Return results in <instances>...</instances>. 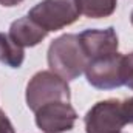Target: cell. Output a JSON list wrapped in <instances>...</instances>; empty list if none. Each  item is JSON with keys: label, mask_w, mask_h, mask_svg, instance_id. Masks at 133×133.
Instances as JSON below:
<instances>
[{"label": "cell", "mask_w": 133, "mask_h": 133, "mask_svg": "<svg viewBox=\"0 0 133 133\" xmlns=\"http://www.w3.org/2000/svg\"><path fill=\"white\" fill-rule=\"evenodd\" d=\"M46 34L48 33L42 26H39L34 20H31L28 16L14 20L9 26V37L22 48L39 45L46 37Z\"/></svg>", "instance_id": "obj_8"}, {"label": "cell", "mask_w": 133, "mask_h": 133, "mask_svg": "<svg viewBox=\"0 0 133 133\" xmlns=\"http://www.w3.org/2000/svg\"><path fill=\"white\" fill-rule=\"evenodd\" d=\"M82 50L88 61L118 51V34L113 26L105 30H85L79 34Z\"/></svg>", "instance_id": "obj_7"}, {"label": "cell", "mask_w": 133, "mask_h": 133, "mask_svg": "<svg viewBox=\"0 0 133 133\" xmlns=\"http://www.w3.org/2000/svg\"><path fill=\"white\" fill-rule=\"evenodd\" d=\"M130 22H132V25H133V11H132V16H130Z\"/></svg>", "instance_id": "obj_15"}, {"label": "cell", "mask_w": 133, "mask_h": 133, "mask_svg": "<svg viewBox=\"0 0 133 133\" xmlns=\"http://www.w3.org/2000/svg\"><path fill=\"white\" fill-rule=\"evenodd\" d=\"M48 66L65 81L79 77L88 64L77 34H64L54 39L48 48Z\"/></svg>", "instance_id": "obj_1"}, {"label": "cell", "mask_w": 133, "mask_h": 133, "mask_svg": "<svg viewBox=\"0 0 133 133\" xmlns=\"http://www.w3.org/2000/svg\"><path fill=\"white\" fill-rule=\"evenodd\" d=\"M122 56L116 51L88 61L84 71L88 84L99 90L122 87Z\"/></svg>", "instance_id": "obj_5"}, {"label": "cell", "mask_w": 133, "mask_h": 133, "mask_svg": "<svg viewBox=\"0 0 133 133\" xmlns=\"http://www.w3.org/2000/svg\"><path fill=\"white\" fill-rule=\"evenodd\" d=\"M87 133H121L129 124L124 102L107 99L95 104L84 118Z\"/></svg>", "instance_id": "obj_4"}, {"label": "cell", "mask_w": 133, "mask_h": 133, "mask_svg": "<svg viewBox=\"0 0 133 133\" xmlns=\"http://www.w3.org/2000/svg\"><path fill=\"white\" fill-rule=\"evenodd\" d=\"M71 93L65 79L50 71H39L26 85V105L30 110H39L42 105L54 101L70 102Z\"/></svg>", "instance_id": "obj_2"}, {"label": "cell", "mask_w": 133, "mask_h": 133, "mask_svg": "<svg viewBox=\"0 0 133 133\" xmlns=\"http://www.w3.org/2000/svg\"><path fill=\"white\" fill-rule=\"evenodd\" d=\"M23 0H0V5L2 6H6V8H11V6H16V5H20Z\"/></svg>", "instance_id": "obj_14"}, {"label": "cell", "mask_w": 133, "mask_h": 133, "mask_svg": "<svg viewBox=\"0 0 133 133\" xmlns=\"http://www.w3.org/2000/svg\"><path fill=\"white\" fill-rule=\"evenodd\" d=\"M122 102H124V108H125V113L129 118V124H133V96Z\"/></svg>", "instance_id": "obj_13"}, {"label": "cell", "mask_w": 133, "mask_h": 133, "mask_svg": "<svg viewBox=\"0 0 133 133\" xmlns=\"http://www.w3.org/2000/svg\"><path fill=\"white\" fill-rule=\"evenodd\" d=\"M36 113V124L43 133H62L74 127L77 113L70 102L54 101L42 105Z\"/></svg>", "instance_id": "obj_6"}, {"label": "cell", "mask_w": 133, "mask_h": 133, "mask_svg": "<svg viewBox=\"0 0 133 133\" xmlns=\"http://www.w3.org/2000/svg\"><path fill=\"white\" fill-rule=\"evenodd\" d=\"M0 133H16L9 118L6 116V113L0 108Z\"/></svg>", "instance_id": "obj_12"}, {"label": "cell", "mask_w": 133, "mask_h": 133, "mask_svg": "<svg viewBox=\"0 0 133 133\" xmlns=\"http://www.w3.org/2000/svg\"><path fill=\"white\" fill-rule=\"evenodd\" d=\"M122 85L133 90V51L122 56Z\"/></svg>", "instance_id": "obj_11"}, {"label": "cell", "mask_w": 133, "mask_h": 133, "mask_svg": "<svg viewBox=\"0 0 133 133\" xmlns=\"http://www.w3.org/2000/svg\"><path fill=\"white\" fill-rule=\"evenodd\" d=\"M25 51L20 45H17L9 34L0 33V61L11 68H19L23 64Z\"/></svg>", "instance_id": "obj_9"}, {"label": "cell", "mask_w": 133, "mask_h": 133, "mask_svg": "<svg viewBox=\"0 0 133 133\" xmlns=\"http://www.w3.org/2000/svg\"><path fill=\"white\" fill-rule=\"evenodd\" d=\"M81 14L90 19L108 17L115 12L118 0H77Z\"/></svg>", "instance_id": "obj_10"}, {"label": "cell", "mask_w": 133, "mask_h": 133, "mask_svg": "<svg viewBox=\"0 0 133 133\" xmlns=\"http://www.w3.org/2000/svg\"><path fill=\"white\" fill-rule=\"evenodd\" d=\"M81 16L77 0H42L33 6L28 17L46 33L59 31L74 23Z\"/></svg>", "instance_id": "obj_3"}]
</instances>
